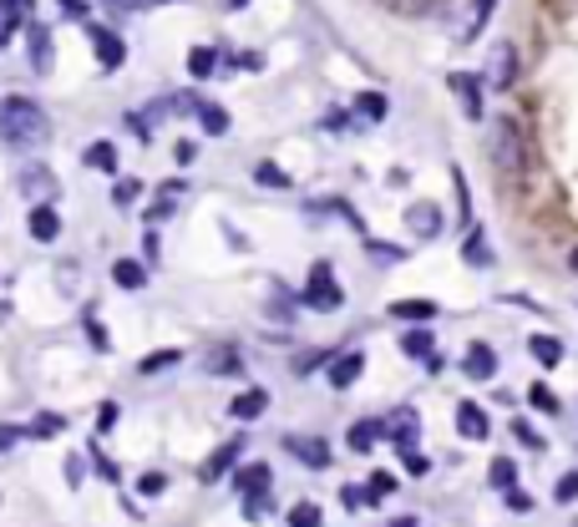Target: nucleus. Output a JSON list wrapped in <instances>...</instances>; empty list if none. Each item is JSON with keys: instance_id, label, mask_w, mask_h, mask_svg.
Listing matches in <instances>:
<instances>
[{"instance_id": "obj_9", "label": "nucleus", "mask_w": 578, "mask_h": 527, "mask_svg": "<svg viewBox=\"0 0 578 527\" xmlns=\"http://www.w3.org/2000/svg\"><path fill=\"white\" fill-rule=\"evenodd\" d=\"M365 375V355L361 350H345V355H336L330 360V385H336V391H345V385H355Z\"/></svg>"}, {"instance_id": "obj_36", "label": "nucleus", "mask_w": 578, "mask_h": 527, "mask_svg": "<svg viewBox=\"0 0 578 527\" xmlns=\"http://www.w3.org/2000/svg\"><path fill=\"white\" fill-rule=\"evenodd\" d=\"M254 178L265 183V188H289V173L275 168V163H259V168H254Z\"/></svg>"}, {"instance_id": "obj_2", "label": "nucleus", "mask_w": 578, "mask_h": 527, "mask_svg": "<svg viewBox=\"0 0 578 527\" xmlns=\"http://www.w3.org/2000/svg\"><path fill=\"white\" fill-rule=\"evenodd\" d=\"M493 168L507 183H523V173H528V147H523L518 122H493Z\"/></svg>"}, {"instance_id": "obj_1", "label": "nucleus", "mask_w": 578, "mask_h": 527, "mask_svg": "<svg viewBox=\"0 0 578 527\" xmlns=\"http://www.w3.org/2000/svg\"><path fill=\"white\" fill-rule=\"evenodd\" d=\"M47 137H51V117L41 102H31L21 92L0 96V143L16 147V153H31V147H47Z\"/></svg>"}, {"instance_id": "obj_43", "label": "nucleus", "mask_w": 578, "mask_h": 527, "mask_svg": "<svg viewBox=\"0 0 578 527\" xmlns=\"http://www.w3.org/2000/svg\"><path fill=\"white\" fill-rule=\"evenodd\" d=\"M163 487H168V477H163V472H147V477L137 482V492H143V497H157Z\"/></svg>"}, {"instance_id": "obj_18", "label": "nucleus", "mask_w": 578, "mask_h": 527, "mask_svg": "<svg viewBox=\"0 0 578 527\" xmlns=\"http://www.w3.org/2000/svg\"><path fill=\"white\" fill-rule=\"evenodd\" d=\"M234 482H239L244 497H265V492H269V467H265V462H249V467H244Z\"/></svg>"}, {"instance_id": "obj_27", "label": "nucleus", "mask_w": 578, "mask_h": 527, "mask_svg": "<svg viewBox=\"0 0 578 527\" xmlns=\"http://www.w3.org/2000/svg\"><path fill=\"white\" fill-rule=\"evenodd\" d=\"M204 365H208V371H214V375H239V371H244V360H239V350H229V345H218L214 355L204 360Z\"/></svg>"}, {"instance_id": "obj_25", "label": "nucleus", "mask_w": 578, "mask_h": 527, "mask_svg": "<svg viewBox=\"0 0 578 527\" xmlns=\"http://www.w3.org/2000/svg\"><path fill=\"white\" fill-rule=\"evenodd\" d=\"M214 72H218V51H214V46H193V51H188V76L208 82Z\"/></svg>"}, {"instance_id": "obj_3", "label": "nucleus", "mask_w": 578, "mask_h": 527, "mask_svg": "<svg viewBox=\"0 0 578 527\" xmlns=\"http://www.w3.org/2000/svg\"><path fill=\"white\" fill-rule=\"evenodd\" d=\"M305 304H310V310H340V304H345V289L336 285V269H330L326 259H320V264L310 269V285H305Z\"/></svg>"}, {"instance_id": "obj_45", "label": "nucleus", "mask_w": 578, "mask_h": 527, "mask_svg": "<svg viewBox=\"0 0 578 527\" xmlns=\"http://www.w3.org/2000/svg\"><path fill=\"white\" fill-rule=\"evenodd\" d=\"M157 254H163V244H157V224H153V228L143 234V259H147V264H157Z\"/></svg>"}, {"instance_id": "obj_8", "label": "nucleus", "mask_w": 578, "mask_h": 527, "mask_svg": "<svg viewBox=\"0 0 578 527\" xmlns=\"http://www.w3.org/2000/svg\"><path fill=\"white\" fill-rule=\"evenodd\" d=\"M285 452L289 456H300L305 467H330V446L326 442H314V436H285Z\"/></svg>"}, {"instance_id": "obj_6", "label": "nucleus", "mask_w": 578, "mask_h": 527, "mask_svg": "<svg viewBox=\"0 0 578 527\" xmlns=\"http://www.w3.org/2000/svg\"><path fill=\"white\" fill-rule=\"evenodd\" d=\"M25 234L37 244H56L61 239V214L51 204H31V218H25Z\"/></svg>"}, {"instance_id": "obj_14", "label": "nucleus", "mask_w": 578, "mask_h": 527, "mask_svg": "<svg viewBox=\"0 0 578 527\" xmlns=\"http://www.w3.org/2000/svg\"><path fill=\"white\" fill-rule=\"evenodd\" d=\"M457 432L467 436V442H487V411H482L477 401H462L457 406Z\"/></svg>"}, {"instance_id": "obj_49", "label": "nucleus", "mask_w": 578, "mask_h": 527, "mask_svg": "<svg viewBox=\"0 0 578 527\" xmlns=\"http://www.w3.org/2000/svg\"><path fill=\"white\" fill-rule=\"evenodd\" d=\"M340 503H345V507H365V503H371V497H365L361 487H345V492H340Z\"/></svg>"}, {"instance_id": "obj_40", "label": "nucleus", "mask_w": 578, "mask_h": 527, "mask_svg": "<svg viewBox=\"0 0 578 527\" xmlns=\"http://www.w3.org/2000/svg\"><path fill=\"white\" fill-rule=\"evenodd\" d=\"M554 497H558V503H574V497H578V472H568V477H558Z\"/></svg>"}, {"instance_id": "obj_4", "label": "nucleus", "mask_w": 578, "mask_h": 527, "mask_svg": "<svg viewBox=\"0 0 578 527\" xmlns=\"http://www.w3.org/2000/svg\"><path fill=\"white\" fill-rule=\"evenodd\" d=\"M25 56H31V72H37V76H51V66H56V41H51V25H41V21L25 25Z\"/></svg>"}, {"instance_id": "obj_28", "label": "nucleus", "mask_w": 578, "mask_h": 527, "mask_svg": "<svg viewBox=\"0 0 578 527\" xmlns=\"http://www.w3.org/2000/svg\"><path fill=\"white\" fill-rule=\"evenodd\" d=\"M487 482H493L497 492H518V467H513L507 456H497L493 467H487Z\"/></svg>"}, {"instance_id": "obj_42", "label": "nucleus", "mask_w": 578, "mask_h": 527, "mask_svg": "<svg viewBox=\"0 0 578 527\" xmlns=\"http://www.w3.org/2000/svg\"><path fill=\"white\" fill-rule=\"evenodd\" d=\"M513 436H518V442H523V446H533V452H538V446H543V436H538V432H533L528 421H513Z\"/></svg>"}, {"instance_id": "obj_47", "label": "nucleus", "mask_w": 578, "mask_h": 527, "mask_svg": "<svg viewBox=\"0 0 578 527\" xmlns=\"http://www.w3.org/2000/svg\"><path fill=\"white\" fill-rule=\"evenodd\" d=\"M365 249H371V259H385V264L401 259V249H391V244H365Z\"/></svg>"}, {"instance_id": "obj_48", "label": "nucleus", "mask_w": 578, "mask_h": 527, "mask_svg": "<svg viewBox=\"0 0 578 527\" xmlns=\"http://www.w3.org/2000/svg\"><path fill=\"white\" fill-rule=\"evenodd\" d=\"M173 157H178L183 168H188L193 157H198V143H188V137H183V143H178V147H173Z\"/></svg>"}, {"instance_id": "obj_53", "label": "nucleus", "mask_w": 578, "mask_h": 527, "mask_svg": "<svg viewBox=\"0 0 578 527\" xmlns=\"http://www.w3.org/2000/svg\"><path fill=\"white\" fill-rule=\"evenodd\" d=\"M107 6H117V11H133V6H143V0H107Z\"/></svg>"}, {"instance_id": "obj_52", "label": "nucleus", "mask_w": 578, "mask_h": 527, "mask_svg": "<svg viewBox=\"0 0 578 527\" xmlns=\"http://www.w3.org/2000/svg\"><path fill=\"white\" fill-rule=\"evenodd\" d=\"M16 436H21V426H0V446H16Z\"/></svg>"}, {"instance_id": "obj_39", "label": "nucleus", "mask_w": 578, "mask_h": 527, "mask_svg": "<svg viewBox=\"0 0 578 527\" xmlns=\"http://www.w3.org/2000/svg\"><path fill=\"white\" fill-rule=\"evenodd\" d=\"M86 462H92V456H82V452L66 456V482H72V487H82L86 482Z\"/></svg>"}, {"instance_id": "obj_15", "label": "nucleus", "mask_w": 578, "mask_h": 527, "mask_svg": "<svg viewBox=\"0 0 578 527\" xmlns=\"http://www.w3.org/2000/svg\"><path fill=\"white\" fill-rule=\"evenodd\" d=\"M416 426H422V421H416V411H396V416L385 421V436H391V442L401 446V452H411V446H416Z\"/></svg>"}, {"instance_id": "obj_34", "label": "nucleus", "mask_w": 578, "mask_h": 527, "mask_svg": "<svg viewBox=\"0 0 578 527\" xmlns=\"http://www.w3.org/2000/svg\"><path fill=\"white\" fill-rule=\"evenodd\" d=\"M289 527H326V517H320L314 503H300V507H289Z\"/></svg>"}, {"instance_id": "obj_31", "label": "nucleus", "mask_w": 578, "mask_h": 527, "mask_svg": "<svg viewBox=\"0 0 578 527\" xmlns=\"http://www.w3.org/2000/svg\"><path fill=\"white\" fill-rule=\"evenodd\" d=\"M355 112H361L365 122H385V112H391V102H385L381 92H361V96H355Z\"/></svg>"}, {"instance_id": "obj_51", "label": "nucleus", "mask_w": 578, "mask_h": 527, "mask_svg": "<svg viewBox=\"0 0 578 527\" xmlns=\"http://www.w3.org/2000/svg\"><path fill=\"white\" fill-rule=\"evenodd\" d=\"M86 335H92L96 350H107V335H102V324H96V320H86Z\"/></svg>"}, {"instance_id": "obj_29", "label": "nucleus", "mask_w": 578, "mask_h": 527, "mask_svg": "<svg viewBox=\"0 0 578 527\" xmlns=\"http://www.w3.org/2000/svg\"><path fill=\"white\" fill-rule=\"evenodd\" d=\"M462 259L477 264V269H487V264H493V249H487V239H482V228H472V234H467V244H462Z\"/></svg>"}, {"instance_id": "obj_19", "label": "nucleus", "mask_w": 578, "mask_h": 527, "mask_svg": "<svg viewBox=\"0 0 578 527\" xmlns=\"http://www.w3.org/2000/svg\"><path fill=\"white\" fill-rule=\"evenodd\" d=\"M391 314H396V320H411V324H432L436 304L432 300H396V304H391Z\"/></svg>"}, {"instance_id": "obj_26", "label": "nucleus", "mask_w": 578, "mask_h": 527, "mask_svg": "<svg viewBox=\"0 0 578 527\" xmlns=\"http://www.w3.org/2000/svg\"><path fill=\"white\" fill-rule=\"evenodd\" d=\"M66 432V416H56V411H41L31 426H25V436H37V442H51V436Z\"/></svg>"}, {"instance_id": "obj_55", "label": "nucleus", "mask_w": 578, "mask_h": 527, "mask_svg": "<svg viewBox=\"0 0 578 527\" xmlns=\"http://www.w3.org/2000/svg\"><path fill=\"white\" fill-rule=\"evenodd\" d=\"M224 6H229V11H239V6H249V0H224Z\"/></svg>"}, {"instance_id": "obj_5", "label": "nucleus", "mask_w": 578, "mask_h": 527, "mask_svg": "<svg viewBox=\"0 0 578 527\" xmlns=\"http://www.w3.org/2000/svg\"><path fill=\"white\" fill-rule=\"evenodd\" d=\"M86 37H92V51H96V66H102V72H117L122 61H127V41H122L117 31H107V25H86Z\"/></svg>"}, {"instance_id": "obj_50", "label": "nucleus", "mask_w": 578, "mask_h": 527, "mask_svg": "<svg viewBox=\"0 0 578 527\" xmlns=\"http://www.w3.org/2000/svg\"><path fill=\"white\" fill-rule=\"evenodd\" d=\"M66 16H76V21H86V0H56Z\"/></svg>"}, {"instance_id": "obj_17", "label": "nucleus", "mask_w": 578, "mask_h": 527, "mask_svg": "<svg viewBox=\"0 0 578 527\" xmlns=\"http://www.w3.org/2000/svg\"><path fill=\"white\" fill-rule=\"evenodd\" d=\"M528 350H533V360H538L543 371H554L558 360H564V340H558V335H533Z\"/></svg>"}, {"instance_id": "obj_13", "label": "nucleus", "mask_w": 578, "mask_h": 527, "mask_svg": "<svg viewBox=\"0 0 578 527\" xmlns=\"http://www.w3.org/2000/svg\"><path fill=\"white\" fill-rule=\"evenodd\" d=\"M452 92H457L462 112L477 122L482 117V86H477V76H472V72H452Z\"/></svg>"}, {"instance_id": "obj_10", "label": "nucleus", "mask_w": 578, "mask_h": 527, "mask_svg": "<svg viewBox=\"0 0 578 527\" xmlns=\"http://www.w3.org/2000/svg\"><path fill=\"white\" fill-rule=\"evenodd\" d=\"M462 375H467V381H493L497 375L493 345H467V355H462Z\"/></svg>"}, {"instance_id": "obj_30", "label": "nucleus", "mask_w": 578, "mask_h": 527, "mask_svg": "<svg viewBox=\"0 0 578 527\" xmlns=\"http://www.w3.org/2000/svg\"><path fill=\"white\" fill-rule=\"evenodd\" d=\"M493 6H497V0H472V16H467V31H462V41H477L482 37V25L493 21Z\"/></svg>"}, {"instance_id": "obj_16", "label": "nucleus", "mask_w": 578, "mask_h": 527, "mask_svg": "<svg viewBox=\"0 0 578 527\" xmlns=\"http://www.w3.org/2000/svg\"><path fill=\"white\" fill-rule=\"evenodd\" d=\"M269 411V391H239L229 401V416L234 421H254V416H265Z\"/></svg>"}, {"instance_id": "obj_23", "label": "nucleus", "mask_w": 578, "mask_h": 527, "mask_svg": "<svg viewBox=\"0 0 578 527\" xmlns=\"http://www.w3.org/2000/svg\"><path fill=\"white\" fill-rule=\"evenodd\" d=\"M198 127H204L208 137H224V132H229V112L218 107V102H198Z\"/></svg>"}, {"instance_id": "obj_11", "label": "nucleus", "mask_w": 578, "mask_h": 527, "mask_svg": "<svg viewBox=\"0 0 578 527\" xmlns=\"http://www.w3.org/2000/svg\"><path fill=\"white\" fill-rule=\"evenodd\" d=\"M239 456H244V436H234V442H224V446H218V452L204 462V467H198V477H204V482H218L224 472L234 467V462H239Z\"/></svg>"}, {"instance_id": "obj_41", "label": "nucleus", "mask_w": 578, "mask_h": 527, "mask_svg": "<svg viewBox=\"0 0 578 527\" xmlns=\"http://www.w3.org/2000/svg\"><path fill=\"white\" fill-rule=\"evenodd\" d=\"M401 456H406V472H411V477H426V472H432V462H426L416 446H411V452H401Z\"/></svg>"}, {"instance_id": "obj_54", "label": "nucleus", "mask_w": 578, "mask_h": 527, "mask_svg": "<svg viewBox=\"0 0 578 527\" xmlns=\"http://www.w3.org/2000/svg\"><path fill=\"white\" fill-rule=\"evenodd\" d=\"M568 269H574V275H578V244H574V254H568Z\"/></svg>"}, {"instance_id": "obj_35", "label": "nucleus", "mask_w": 578, "mask_h": 527, "mask_svg": "<svg viewBox=\"0 0 578 527\" xmlns=\"http://www.w3.org/2000/svg\"><path fill=\"white\" fill-rule=\"evenodd\" d=\"M137 193H143V183H137V178H117V183H112V204L127 208V204H137Z\"/></svg>"}, {"instance_id": "obj_38", "label": "nucleus", "mask_w": 578, "mask_h": 527, "mask_svg": "<svg viewBox=\"0 0 578 527\" xmlns=\"http://www.w3.org/2000/svg\"><path fill=\"white\" fill-rule=\"evenodd\" d=\"M391 492H396V477H385V472H375V477H371V487H365V497H371V503H381V497H391Z\"/></svg>"}, {"instance_id": "obj_46", "label": "nucleus", "mask_w": 578, "mask_h": 527, "mask_svg": "<svg viewBox=\"0 0 578 527\" xmlns=\"http://www.w3.org/2000/svg\"><path fill=\"white\" fill-rule=\"evenodd\" d=\"M92 467H96V477H107V482H117V477H122V472L112 467V462H107L102 452H92Z\"/></svg>"}, {"instance_id": "obj_37", "label": "nucleus", "mask_w": 578, "mask_h": 527, "mask_svg": "<svg viewBox=\"0 0 578 527\" xmlns=\"http://www.w3.org/2000/svg\"><path fill=\"white\" fill-rule=\"evenodd\" d=\"M178 350H163V355H147L143 360V365H137V371H143V375H153V371H168V365H178Z\"/></svg>"}, {"instance_id": "obj_12", "label": "nucleus", "mask_w": 578, "mask_h": 527, "mask_svg": "<svg viewBox=\"0 0 578 527\" xmlns=\"http://www.w3.org/2000/svg\"><path fill=\"white\" fill-rule=\"evenodd\" d=\"M16 183H21V193L31 198V204H37V198L47 204L51 193H56V173H51V168H21V178H16Z\"/></svg>"}, {"instance_id": "obj_32", "label": "nucleus", "mask_w": 578, "mask_h": 527, "mask_svg": "<svg viewBox=\"0 0 578 527\" xmlns=\"http://www.w3.org/2000/svg\"><path fill=\"white\" fill-rule=\"evenodd\" d=\"M401 350H406V355L411 360H426V355H432V330H411V335H401Z\"/></svg>"}, {"instance_id": "obj_21", "label": "nucleus", "mask_w": 578, "mask_h": 527, "mask_svg": "<svg viewBox=\"0 0 578 527\" xmlns=\"http://www.w3.org/2000/svg\"><path fill=\"white\" fill-rule=\"evenodd\" d=\"M86 168L112 173V178H117V143H107V137H102V143L86 147Z\"/></svg>"}, {"instance_id": "obj_44", "label": "nucleus", "mask_w": 578, "mask_h": 527, "mask_svg": "<svg viewBox=\"0 0 578 527\" xmlns=\"http://www.w3.org/2000/svg\"><path fill=\"white\" fill-rule=\"evenodd\" d=\"M112 426H117V406H112V401H107V406L96 411V436H107Z\"/></svg>"}, {"instance_id": "obj_20", "label": "nucleus", "mask_w": 578, "mask_h": 527, "mask_svg": "<svg viewBox=\"0 0 578 527\" xmlns=\"http://www.w3.org/2000/svg\"><path fill=\"white\" fill-rule=\"evenodd\" d=\"M112 279H117L122 289H143L147 285V264L143 259H117L112 264Z\"/></svg>"}, {"instance_id": "obj_24", "label": "nucleus", "mask_w": 578, "mask_h": 527, "mask_svg": "<svg viewBox=\"0 0 578 527\" xmlns=\"http://www.w3.org/2000/svg\"><path fill=\"white\" fill-rule=\"evenodd\" d=\"M381 436H385L381 421H355V426H350V452H371Z\"/></svg>"}, {"instance_id": "obj_33", "label": "nucleus", "mask_w": 578, "mask_h": 527, "mask_svg": "<svg viewBox=\"0 0 578 527\" xmlns=\"http://www.w3.org/2000/svg\"><path fill=\"white\" fill-rule=\"evenodd\" d=\"M528 406H538L543 411V416H558V395L554 391H548V385H528Z\"/></svg>"}, {"instance_id": "obj_7", "label": "nucleus", "mask_w": 578, "mask_h": 527, "mask_svg": "<svg viewBox=\"0 0 578 527\" xmlns=\"http://www.w3.org/2000/svg\"><path fill=\"white\" fill-rule=\"evenodd\" d=\"M406 228L416 234V239H436V234H442V208L426 204V198L422 204H411L406 208Z\"/></svg>"}, {"instance_id": "obj_22", "label": "nucleus", "mask_w": 578, "mask_h": 527, "mask_svg": "<svg viewBox=\"0 0 578 527\" xmlns=\"http://www.w3.org/2000/svg\"><path fill=\"white\" fill-rule=\"evenodd\" d=\"M513 76H518V51L497 46L493 51V86H513Z\"/></svg>"}]
</instances>
